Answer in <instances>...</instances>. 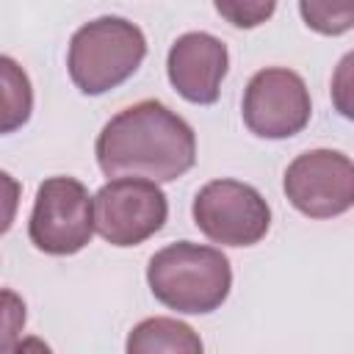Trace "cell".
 Returning a JSON list of instances; mask_svg holds the SVG:
<instances>
[{
	"label": "cell",
	"mask_w": 354,
	"mask_h": 354,
	"mask_svg": "<svg viewBox=\"0 0 354 354\" xmlns=\"http://www.w3.org/2000/svg\"><path fill=\"white\" fill-rule=\"evenodd\" d=\"M196 160L191 124L158 100H141L119 111L97 138V163L108 177H144L169 183Z\"/></svg>",
	"instance_id": "1"
},
{
	"label": "cell",
	"mask_w": 354,
	"mask_h": 354,
	"mask_svg": "<svg viewBox=\"0 0 354 354\" xmlns=\"http://www.w3.org/2000/svg\"><path fill=\"white\" fill-rule=\"evenodd\" d=\"M147 282L152 296L177 313H213L230 293L232 271L218 249L180 241L152 254Z\"/></svg>",
	"instance_id": "2"
},
{
	"label": "cell",
	"mask_w": 354,
	"mask_h": 354,
	"mask_svg": "<svg viewBox=\"0 0 354 354\" xmlns=\"http://www.w3.org/2000/svg\"><path fill=\"white\" fill-rule=\"evenodd\" d=\"M147 39L122 17H100L69 41V77L83 94H105L124 83L144 61Z\"/></svg>",
	"instance_id": "3"
},
{
	"label": "cell",
	"mask_w": 354,
	"mask_h": 354,
	"mask_svg": "<svg viewBox=\"0 0 354 354\" xmlns=\"http://www.w3.org/2000/svg\"><path fill=\"white\" fill-rule=\"evenodd\" d=\"M94 232V207L86 185L75 177H50L36 191L28 235L39 252L75 254Z\"/></svg>",
	"instance_id": "4"
},
{
	"label": "cell",
	"mask_w": 354,
	"mask_h": 354,
	"mask_svg": "<svg viewBox=\"0 0 354 354\" xmlns=\"http://www.w3.org/2000/svg\"><path fill=\"white\" fill-rule=\"evenodd\" d=\"M94 230L113 246H136L155 235L169 213L163 191L138 177L105 183L94 202Z\"/></svg>",
	"instance_id": "5"
},
{
	"label": "cell",
	"mask_w": 354,
	"mask_h": 354,
	"mask_svg": "<svg viewBox=\"0 0 354 354\" xmlns=\"http://www.w3.org/2000/svg\"><path fill=\"white\" fill-rule=\"evenodd\" d=\"M194 224L216 243L252 246L271 224L266 199L246 183L213 180L194 196Z\"/></svg>",
	"instance_id": "6"
},
{
	"label": "cell",
	"mask_w": 354,
	"mask_h": 354,
	"mask_svg": "<svg viewBox=\"0 0 354 354\" xmlns=\"http://www.w3.org/2000/svg\"><path fill=\"white\" fill-rule=\"evenodd\" d=\"M285 194L310 218L340 216L354 202V166L335 149L304 152L285 171Z\"/></svg>",
	"instance_id": "7"
},
{
	"label": "cell",
	"mask_w": 354,
	"mask_h": 354,
	"mask_svg": "<svg viewBox=\"0 0 354 354\" xmlns=\"http://www.w3.org/2000/svg\"><path fill=\"white\" fill-rule=\"evenodd\" d=\"M243 122L260 138H290L310 122V91L285 66L260 69L243 94Z\"/></svg>",
	"instance_id": "8"
},
{
	"label": "cell",
	"mask_w": 354,
	"mask_h": 354,
	"mask_svg": "<svg viewBox=\"0 0 354 354\" xmlns=\"http://www.w3.org/2000/svg\"><path fill=\"white\" fill-rule=\"evenodd\" d=\"M227 47L221 39L194 30L180 36L166 58V72L180 97L196 105H213L227 75Z\"/></svg>",
	"instance_id": "9"
},
{
	"label": "cell",
	"mask_w": 354,
	"mask_h": 354,
	"mask_svg": "<svg viewBox=\"0 0 354 354\" xmlns=\"http://www.w3.org/2000/svg\"><path fill=\"white\" fill-rule=\"evenodd\" d=\"M127 354H202V340L188 324L158 315L133 326Z\"/></svg>",
	"instance_id": "10"
},
{
	"label": "cell",
	"mask_w": 354,
	"mask_h": 354,
	"mask_svg": "<svg viewBox=\"0 0 354 354\" xmlns=\"http://www.w3.org/2000/svg\"><path fill=\"white\" fill-rule=\"evenodd\" d=\"M33 111V88L25 75V69L8 58L0 55V136L19 130Z\"/></svg>",
	"instance_id": "11"
},
{
	"label": "cell",
	"mask_w": 354,
	"mask_h": 354,
	"mask_svg": "<svg viewBox=\"0 0 354 354\" xmlns=\"http://www.w3.org/2000/svg\"><path fill=\"white\" fill-rule=\"evenodd\" d=\"M304 22L318 33H346L354 25V3H301Z\"/></svg>",
	"instance_id": "12"
},
{
	"label": "cell",
	"mask_w": 354,
	"mask_h": 354,
	"mask_svg": "<svg viewBox=\"0 0 354 354\" xmlns=\"http://www.w3.org/2000/svg\"><path fill=\"white\" fill-rule=\"evenodd\" d=\"M25 326V301L14 290H0V354H11Z\"/></svg>",
	"instance_id": "13"
},
{
	"label": "cell",
	"mask_w": 354,
	"mask_h": 354,
	"mask_svg": "<svg viewBox=\"0 0 354 354\" xmlns=\"http://www.w3.org/2000/svg\"><path fill=\"white\" fill-rule=\"evenodd\" d=\"M216 11L235 28H254L274 14V3H216Z\"/></svg>",
	"instance_id": "14"
},
{
	"label": "cell",
	"mask_w": 354,
	"mask_h": 354,
	"mask_svg": "<svg viewBox=\"0 0 354 354\" xmlns=\"http://www.w3.org/2000/svg\"><path fill=\"white\" fill-rule=\"evenodd\" d=\"M19 183L8 174L0 171V235L11 227L14 216H17V205H19Z\"/></svg>",
	"instance_id": "15"
},
{
	"label": "cell",
	"mask_w": 354,
	"mask_h": 354,
	"mask_svg": "<svg viewBox=\"0 0 354 354\" xmlns=\"http://www.w3.org/2000/svg\"><path fill=\"white\" fill-rule=\"evenodd\" d=\"M11 354H53V351L41 337H25L22 343H17V348Z\"/></svg>",
	"instance_id": "16"
}]
</instances>
